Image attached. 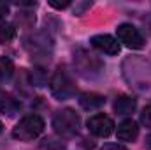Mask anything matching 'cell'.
<instances>
[{"label":"cell","instance_id":"7c38bea8","mask_svg":"<svg viewBox=\"0 0 151 150\" xmlns=\"http://www.w3.org/2000/svg\"><path fill=\"white\" fill-rule=\"evenodd\" d=\"M106 103V99L99 94H81L79 95V104L84 110H97Z\"/></svg>","mask_w":151,"mask_h":150},{"label":"cell","instance_id":"4fadbf2b","mask_svg":"<svg viewBox=\"0 0 151 150\" xmlns=\"http://www.w3.org/2000/svg\"><path fill=\"white\" fill-rule=\"evenodd\" d=\"M14 73V64L9 57H0V85L5 83L7 79H11V76Z\"/></svg>","mask_w":151,"mask_h":150},{"label":"cell","instance_id":"9c48e42d","mask_svg":"<svg viewBox=\"0 0 151 150\" xmlns=\"http://www.w3.org/2000/svg\"><path fill=\"white\" fill-rule=\"evenodd\" d=\"M116 134H118V140L119 141H135L137 136H139V127H137V124L134 120L127 118V120H123L118 125Z\"/></svg>","mask_w":151,"mask_h":150},{"label":"cell","instance_id":"7a4b0ae2","mask_svg":"<svg viewBox=\"0 0 151 150\" xmlns=\"http://www.w3.org/2000/svg\"><path fill=\"white\" fill-rule=\"evenodd\" d=\"M79 125H81V118L74 110H62L55 115L53 118V129L58 136L62 138H72L77 134L79 131Z\"/></svg>","mask_w":151,"mask_h":150},{"label":"cell","instance_id":"9a60e30c","mask_svg":"<svg viewBox=\"0 0 151 150\" xmlns=\"http://www.w3.org/2000/svg\"><path fill=\"white\" fill-rule=\"evenodd\" d=\"M141 122H142L144 127H150L151 129V104H148L142 110V113H141Z\"/></svg>","mask_w":151,"mask_h":150},{"label":"cell","instance_id":"8fae6325","mask_svg":"<svg viewBox=\"0 0 151 150\" xmlns=\"http://www.w3.org/2000/svg\"><path fill=\"white\" fill-rule=\"evenodd\" d=\"M19 110V103L7 92L0 90V111L7 113V115H14Z\"/></svg>","mask_w":151,"mask_h":150},{"label":"cell","instance_id":"5bb4252c","mask_svg":"<svg viewBox=\"0 0 151 150\" xmlns=\"http://www.w3.org/2000/svg\"><path fill=\"white\" fill-rule=\"evenodd\" d=\"M14 37H16V28L7 21H0V44H7Z\"/></svg>","mask_w":151,"mask_h":150},{"label":"cell","instance_id":"5b68a950","mask_svg":"<svg viewBox=\"0 0 151 150\" xmlns=\"http://www.w3.org/2000/svg\"><path fill=\"white\" fill-rule=\"evenodd\" d=\"M88 131L99 138H107L114 131V122L104 113H97L88 120Z\"/></svg>","mask_w":151,"mask_h":150},{"label":"cell","instance_id":"e0dca14e","mask_svg":"<svg viewBox=\"0 0 151 150\" xmlns=\"http://www.w3.org/2000/svg\"><path fill=\"white\" fill-rule=\"evenodd\" d=\"M100 150H128V149L123 147V145H119V143H107V145H104Z\"/></svg>","mask_w":151,"mask_h":150},{"label":"cell","instance_id":"6da1fadb","mask_svg":"<svg viewBox=\"0 0 151 150\" xmlns=\"http://www.w3.org/2000/svg\"><path fill=\"white\" fill-rule=\"evenodd\" d=\"M42 131H44V120L39 115H27L12 129V136L19 141H32L42 134Z\"/></svg>","mask_w":151,"mask_h":150},{"label":"cell","instance_id":"44dd1931","mask_svg":"<svg viewBox=\"0 0 151 150\" xmlns=\"http://www.w3.org/2000/svg\"><path fill=\"white\" fill-rule=\"evenodd\" d=\"M0 133H2V122H0Z\"/></svg>","mask_w":151,"mask_h":150},{"label":"cell","instance_id":"2e32d148","mask_svg":"<svg viewBox=\"0 0 151 150\" xmlns=\"http://www.w3.org/2000/svg\"><path fill=\"white\" fill-rule=\"evenodd\" d=\"M44 81H46V74L42 73V69H37V71L32 73V83L40 87V85H44Z\"/></svg>","mask_w":151,"mask_h":150},{"label":"cell","instance_id":"ba28073f","mask_svg":"<svg viewBox=\"0 0 151 150\" xmlns=\"http://www.w3.org/2000/svg\"><path fill=\"white\" fill-rule=\"evenodd\" d=\"M25 46H27V50L32 55L47 53V50H51V41H49V37H46L44 34H35V36H30L25 41Z\"/></svg>","mask_w":151,"mask_h":150},{"label":"cell","instance_id":"ac0fdd59","mask_svg":"<svg viewBox=\"0 0 151 150\" xmlns=\"http://www.w3.org/2000/svg\"><path fill=\"white\" fill-rule=\"evenodd\" d=\"M7 12H9V5H7L5 2H0V20H2Z\"/></svg>","mask_w":151,"mask_h":150},{"label":"cell","instance_id":"52a82bcc","mask_svg":"<svg viewBox=\"0 0 151 150\" xmlns=\"http://www.w3.org/2000/svg\"><path fill=\"white\" fill-rule=\"evenodd\" d=\"M90 42H91V46H93L95 50H99L100 53H106V55H118V53H119V42H118L113 36L99 34V36H93Z\"/></svg>","mask_w":151,"mask_h":150},{"label":"cell","instance_id":"277c9868","mask_svg":"<svg viewBox=\"0 0 151 150\" xmlns=\"http://www.w3.org/2000/svg\"><path fill=\"white\" fill-rule=\"evenodd\" d=\"M74 66L79 69V73L83 76H86V78L99 74L102 71V62L95 55H91V53H88L81 48L74 53Z\"/></svg>","mask_w":151,"mask_h":150},{"label":"cell","instance_id":"ffe728a7","mask_svg":"<svg viewBox=\"0 0 151 150\" xmlns=\"http://www.w3.org/2000/svg\"><path fill=\"white\" fill-rule=\"evenodd\" d=\"M146 145L151 149V136H148V140H146Z\"/></svg>","mask_w":151,"mask_h":150},{"label":"cell","instance_id":"d6986e66","mask_svg":"<svg viewBox=\"0 0 151 150\" xmlns=\"http://www.w3.org/2000/svg\"><path fill=\"white\" fill-rule=\"evenodd\" d=\"M51 5H53V7H56V9H63V7H67V5H69V2H62V4H56V2H51Z\"/></svg>","mask_w":151,"mask_h":150},{"label":"cell","instance_id":"30bf717a","mask_svg":"<svg viewBox=\"0 0 151 150\" xmlns=\"http://www.w3.org/2000/svg\"><path fill=\"white\" fill-rule=\"evenodd\" d=\"M135 106H137V101L130 95H119L114 101V111L118 115H130L135 110Z\"/></svg>","mask_w":151,"mask_h":150},{"label":"cell","instance_id":"8992f818","mask_svg":"<svg viewBox=\"0 0 151 150\" xmlns=\"http://www.w3.org/2000/svg\"><path fill=\"white\" fill-rule=\"evenodd\" d=\"M118 39L130 50H141L144 46V39L141 36V32L128 23H123L118 27Z\"/></svg>","mask_w":151,"mask_h":150},{"label":"cell","instance_id":"3957f363","mask_svg":"<svg viewBox=\"0 0 151 150\" xmlns=\"http://www.w3.org/2000/svg\"><path fill=\"white\" fill-rule=\"evenodd\" d=\"M49 90L56 99L63 101V99H69L76 92V85L72 81V78H70V74L65 69H56L55 74L49 79Z\"/></svg>","mask_w":151,"mask_h":150}]
</instances>
